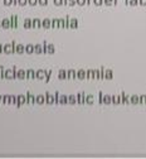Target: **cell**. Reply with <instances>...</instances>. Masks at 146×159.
Listing matches in <instances>:
<instances>
[{
	"instance_id": "obj_5",
	"label": "cell",
	"mask_w": 146,
	"mask_h": 159,
	"mask_svg": "<svg viewBox=\"0 0 146 159\" xmlns=\"http://www.w3.org/2000/svg\"><path fill=\"white\" fill-rule=\"evenodd\" d=\"M4 53H7V54L13 53V46H11L10 43H8V44L4 46Z\"/></svg>"
},
{
	"instance_id": "obj_33",
	"label": "cell",
	"mask_w": 146,
	"mask_h": 159,
	"mask_svg": "<svg viewBox=\"0 0 146 159\" xmlns=\"http://www.w3.org/2000/svg\"><path fill=\"white\" fill-rule=\"evenodd\" d=\"M69 101H71L72 104H73V102H76V100H74V97H73V96H71V97H69Z\"/></svg>"
},
{
	"instance_id": "obj_34",
	"label": "cell",
	"mask_w": 146,
	"mask_h": 159,
	"mask_svg": "<svg viewBox=\"0 0 146 159\" xmlns=\"http://www.w3.org/2000/svg\"><path fill=\"white\" fill-rule=\"evenodd\" d=\"M4 52V47H2V44H0V53Z\"/></svg>"
},
{
	"instance_id": "obj_15",
	"label": "cell",
	"mask_w": 146,
	"mask_h": 159,
	"mask_svg": "<svg viewBox=\"0 0 146 159\" xmlns=\"http://www.w3.org/2000/svg\"><path fill=\"white\" fill-rule=\"evenodd\" d=\"M27 4H28V0H18V5H20V7H24Z\"/></svg>"
},
{
	"instance_id": "obj_35",
	"label": "cell",
	"mask_w": 146,
	"mask_h": 159,
	"mask_svg": "<svg viewBox=\"0 0 146 159\" xmlns=\"http://www.w3.org/2000/svg\"><path fill=\"white\" fill-rule=\"evenodd\" d=\"M2 97H3V96H0V102H2Z\"/></svg>"
},
{
	"instance_id": "obj_21",
	"label": "cell",
	"mask_w": 146,
	"mask_h": 159,
	"mask_svg": "<svg viewBox=\"0 0 146 159\" xmlns=\"http://www.w3.org/2000/svg\"><path fill=\"white\" fill-rule=\"evenodd\" d=\"M54 52V47L53 44H48V53H53Z\"/></svg>"
},
{
	"instance_id": "obj_23",
	"label": "cell",
	"mask_w": 146,
	"mask_h": 159,
	"mask_svg": "<svg viewBox=\"0 0 146 159\" xmlns=\"http://www.w3.org/2000/svg\"><path fill=\"white\" fill-rule=\"evenodd\" d=\"M38 3H39L42 7H46V5H47V0H38Z\"/></svg>"
},
{
	"instance_id": "obj_24",
	"label": "cell",
	"mask_w": 146,
	"mask_h": 159,
	"mask_svg": "<svg viewBox=\"0 0 146 159\" xmlns=\"http://www.w3.org/2000/svg\"><path fill=\"white\" fill-rule=\"evenodd\" d=\"M60 104H67V96H62V98H60Z\"/></svg>"
},
{
	"instance_id": "obj_16",
	"label": "cell",
	"mask_w": 146,
	"mask_h": 159,
	"mask_svg": "<svg viewBox=\"0 0 146 159\" xmlns=\"http://www.w3.org/2000/svg\"><path fill=\"white\" fill-rule=\"evenodd\" d=\"M34 49H35V53H42V46L40 44H35Z\"/></svg>"
},
{
	"instance_id": "obj_6",
	"label": "cell",
	"mask_w": 146,
	"mask_h": 159,
	"mask_svg": "<svg viewBox=\"0 0 146 159\" xmlns=\"http://www.w3.org/2000/svg\"><path fill=\"white\" fill-rule=\"evenodd\" d=\"M35 102H37L38 105L44 104V96H43V95H38V96L35 97Z\"/></svg>"
},
{
	"instance_id": "obj_8",
	"label": "cell",
	"mask_w": 146,
	"mask_h": 159,
	"mask_svg": "<svg viewBox=\"0 0 146 159\" xmlns=\"http://www.w3.org/2000/svg\"><path fill=\"white\" fill-rule=\"evenodd\" d=\"M25 52H27L28 54H32V53H34V52H35V49H34V46H32V44H27V46H25Z\"/></svg>"
},
{
	"instance_id": "obj_2",
	"label": "cell",
	"mask_w": 146,
	"mask_h": 159,
	"mask_svg": "<svg viewBox=\"0 0 146 159\" xmlns=\"http://www.w3.org/2000/svg\"><path fill=\"white\" fill-rule=\"evenodd\" d=\"M10 25H11L13 29H15L18 27V16L16 15H11V18H10Z\"/></svg>"
},
{
	"instance_id": "obj_20",
	"label": "cell",
	"mask_w": 146,
	"mask_h": 159,
	"mask_svg": "<svg viewBox=\"0 0 146 159\" xmlns=\"http://www.w3.org/2000/svg\"><path fill=\"white\" fill-rule=\"evenodd\" d=\"M67 76H66V72L64 71H59V78L62 80V78H66Z\"/></svg>"
},
{
	"instance_id": "obj_11",
	"label": "cell",
	"mask_w": 146,
	"mask_h": 159,
	"mask_svg": "<svg viewBox=\"0 0 146 159\" xmlns=\"http://www.w3.org/2000/svg\"><path fill=\"white\" fill-rule=\"evenodd\" d=\"M24 52H25V47H24V46H22V44H16V53L22 54V53H24Z\"/></svg>"
},
{
	"instance_id": "obj_4",
	"label": "cell",
	"mask_w": 146,
	"mask_h": 159,
	"mask_svg": "<svg viewBox=\"0 0 146 159\" xmlns=\"http://www.w3.org/2000/svg\"><path fill=\"white\" fill-rule=\"evenodd\" d=\"M2 27H3L4 29L10 28V27H11V25H10V19H3V20H2Z\"/></svg>"
},
{
	"instance_id": "obj_9",
	"label": "cell",
	"mask_w": 146,
	"mask_h": 159,
	"mask_svg": "<svg viewBox=\"0 0 146 159\" xmlns=\"http://www.w3.org/2000/svg\"><path fill=\"white\" fill-rule=\"evenodd\" d=\"M42 25L43 24H42V22L39 20V19H33V27L32 28H40Z\"/></svg>"
},
{
	"instance_id": "obj_1",
	"label": "cell",
	"mask_w": 146,
	"mask_h": 159,
	"mask_svg": "<svg viewBox=\"0 0 146 159\" xmlns=\"http://www.w3.org/2000/svg\"><path fill=\"white\" fill-rule=\"evenodd\" d=\"M23 104H27V98H25V96H23V95H18V96H16V107H20Z\"/></svg>"
},
{
	"instance_id": "obj_19",
	"label": "cell",
	"mask_w": 146,
	"mask_h": 159,
	"mask_svg": "<svg viewBox=\"0 0 146 159\" xmlns=\"http://www.w3.org/2000/svg\"><path fill=\"white\" fill-rule=\"evenodd\" d=\"M28 4L32 5V7H34V5L38 4V0H28Z\"/></svg>"
},
{
	"instance_id": "obj_18",
	"label": "cell",
	"mask_w": 146,
	"mask_h": 159,
	"mask_svg": "<svg viewBox=\"0 0 146 159\" xmlns=\"http://www.w3.org/2000/svg\"><path fill=\"white\" fill-rule=\"evenodd\" d=\"M69 27H71V28H77V20H76V19H72Z\"/></svg>"
},
{
	"instance_id": "obj_28",
	"label": "cell",
	"mask_w": 146,
	"mask_h": 159,
	"mask_svg": "<svg viewBox=\"0 0 146 159\" xmlns=\"http://www.w3.org/2000/svg\"><path fill=\"white\" fill-rule=\"evenodd\" d=\"M4 4H5V5H8V7H9V5H11V0H4Z\"/></svg>"
},
{
	"instance_id": "obj_14",
	"label": "cell",
	"mask_w": 146,
	"mask_h": 159,
	"mask_svg": "<svg viewBox=\"0 0 146 159\" xmlns=\"http://www.w3.org/2000/svg\"><path fill=\"white\" fill-rule=\"evenodd\" d=\"M35 78V72L33 70H27V78Z\"/></svg>"
},
{
	"instance_id": "obj_27",
	"label": "cell",
	"mask_w": 146,
	"mask_h": 159,
	"mask_svg": "<svg viewBox=\"0 0 146 159\" xmlns=\"http://www.w3.org/2000/svg\"><path fill=\"white\" fill-rule=\"evenodd\" d=\"M78 77H79V78H85V72L79 71V72H78Z\"/></svg>"
},
{
	"instance_id": "obj_31",
	"label": "cell",
	"mask_w": 146,
	"mask_h": 159,
	"mask_svg": "<svg viewBox=\"0 0 146 159\" xmlns=\"http://www.w3.org/2000/svg\"><path fill=\"white\" fill-rule=\"evenodd\" d=\"M55 5H62V0H54Z\"/></svg>"
},
{
	"instance_id": "obj_7",
	"label": "cell",
	"mask_w": 146,
	"mask_h": 159,
	"mask_svg": "<svg viewBox=\"0 0 146 159\" xmlns=\"http://www.w3.org/2000/svg\"><path fill=\"white\" fill-rule=\"evenodd\" d=\"M32 27H33V20H30L29 18H27L25 19V23H24V28L25 29H30Z\"/></svg>"
},
{
	"instance_id": "obj_36",
	"label": "cell",
	"mask_w": 146,
	"mask_h": 159,
	"mask_svg": "<svg viewBox=\"0 0 146 159\" xmlns=\"http://www.w3.org/2000/svg\"><path fill=\"white\" fill-rule=\"evenodd\" d=\"M0 27H2V20H0Z\"/></svg>"
},
{
	"instance_id": "obj_13",
	"label": "cell",
	"mask_w": 146,
	"mask_h": 159,
	"mask_svg": "<svg viewBox=\"0 0 146 159\" xmlns=\"http://www.w3.org/2000/svg\"><path fill=\"white\" fill-rule=\"evenodd\" d=\"M4 77H5V78H8V80H11V78H14V76H13V73H11V71H10V70H7V71H5V73H4Z\"/></svg>"
},
{
	"instance_id": "obj_17",
	"label": "cell",
	"mask_w": 146,
	"mask_h": 159,
	"mask_svg": "<svg viewBox=\"0 0 146 159\" xmlns=\"http://www.w3.org/2000/svg\"><path fill=\"white\" fill-rule=\"evenodd\" d=\"M58 24H60V20H57V19H54V20L52 22V27H53V28H57V27H59Z\"/></svg>"
},
{
	"instance_id": "obj_26",
	"label": "cell",
	"mask_w": 146,
	"mask_h": 159,
	"mask_svg": "<svg viewBox=\"0 0 146 159\" xmlns=\"http://www.w3.org/2000/svg\"><path fill=\"white\" fill-rule=\"evenodd\" d=\"M51 75H52V72H51V71H49V72H47V75H46V82H48V81H49Z\"/></svg>"
},
{
	"instance_id": "obj_29",
	"label": "cell",
	"mask_w": 146,
	"mask_h": 159,
	"mask_svg": "<svg viewBox=\"0 0 146 159\" xmlns=\"http://www.w3.org/2000/svg\"><path fill=\"white\" fill-rule=\"evenodd\" d=\"M106 77H107V78H112V72H111V71H107Z\"/></svg>"
},
{
	"instance_id": "obj_22",
	"label": "cell",
	"mask_w": 146,
	"mask_h": 159,
	"mask_svg": "<svg viewBox=\"0 0 146 159\" xmlns=\"http://www.w3.org/2000/svg\"><path fill=\"white\" fill-rule=\"evenodd\" d=\"M30 97H32V93L30 92H27V104H30Z\"/></svg>"
},
{
	"instance_id": "obj_12",
	"label": "cell",
	"mask_w": 146,
	"mask_h": 159,
	"mask_svg": "<svg viewBox=\"0 0 146 159\" xmlns=\"http://www.w3.org/2000/svg\"><path fill=\"white\" fill-rule=\"evenodd\" d=\"M44 73H46L44 71H42V70H38V71L35 72V78H39V80H42V78L44 77V76H43Z\"/></svg>"
},
{
	"instance_id": "obj_30",
	"label": "cell",
	"mask_w": 146,
	"mask_h": 159,
	"mask_svg": "<svg viewBox=\"0 0 146 159\" xmlns=\"http://www.w3.org/2000/svg\"><path fill=\"white\" fill-rule=\"evenodd\" d=\"M58 96H59V93L55 92V97H54V102H55V104H58Z\"/></svg>"
},
{
	"instance_id": "obj_32",
	"label": "cell",
	"mask_w": 146,
	"mask_h": 159,
	"mask_svg": "<svg viewBox=\"0 0 146 159\" xmlns=\"http://www.w3.org/2000/svg\"><path fill=\"white\" fill-rule=\"evenodd\" d=\"M79 5H85V0H77Z\"/></svg>"
},
{
	"instance_id": "obj_25",
	"label": "cell",
	"mask_w": 146,
	"mask_h": 159,
	"mask_svg": "<svg viewBox=\"0 0 146 159\" xmlns=\"http://www.w3.org/2000/svg\"><path fill=\"white\" fill-rule=\"evenodd\" d=\"M4 67L3 66H0V78H4Z\"/></svg>"
},
{
	"instance_id": "obj_10",
	"label": "cell",
	"mask_w": 146,
	"mask_h": 159,
	"mask_svg": "<svg viewBox=\"0 0 146 159\" xmlns=\"http://www.w3.org/2000/svg\"><path fill=\"white\" fill-rule=\"evenodd\" d=\"M42 24H43V28H46V29H49V28H51V25H52V22L49 20V19H44V20H43V23H42Z\"/></svg>"
},
{
	"instance_id": "obj_3",
	"label": "cell",
	"mask_w": 146,
	"mask_h": 159,
	"mask_svg": "<svg viewBox=\"0 0 146 159\" xmlns=\"http://www.w3.org/2000/svg\"><path fill=\"white\" fill-rule=\"evenodd\" d=\"M16 78H19V80H24V78H27V71L19 70L18 73H16Z\"/></svg>"
}]
</instances>
